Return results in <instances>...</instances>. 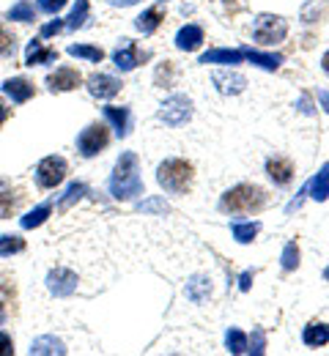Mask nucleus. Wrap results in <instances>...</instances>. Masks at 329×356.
<instances>
[{
  "label": "nucleus",
  "instance_id": "obj_6",
  "mask_svg": "<svg viewBox=\"0 0 329 356\" xmlns=\"http://www.w3.org/2000/svg\"><path fill=\"white\" fill-rule=\"evenodd\" d=\"M66 170H69V165L63 156H45L36 168V184L42 189H55L66 178Z\"/></svg>",
  "mask_w": 329,
  "mask_h": 356
},
{
  "label": "nucleus",
  "instance_id": "obj_23",
  "mask_svg": "<svg viewBox=\"0 0 329 356\" xmlns=\"http://www.w3.org/2000/svg\"><path fill=\"white\" fill-rule=\"evenodd\" d=\"M302 340H305V346H313V348L327 346L329 343V326L327 323H310V326L305 329Z\"/></svg>",
  "mask_w": 329,
  "mask_h": 356
},
{
  "label": "nucleus",
  "instance_id": "obj_38",
  "mask_svg": "<svg viewBox=\"0 0 329 356\" xmlns=\"http://www.w3.org/2000/svg\"><path fill=\"white\" fill-rule=\"evenodd\" d=\"M17 206V197H11V192H6V195H0V220L3 217H8V211Z\"/></svg>",
  "mask_w": 329,
  "mask_h": 356
},
{
  "label": "nucleus",
  "instance_id": "obj_45",
  "mask_svg": "<svg viewBox=\"0 0 329 356\" xmlns=\"http://www.w3.org/2000/svg\"><path fill=\"white\" fill-rule=\"evenodd\" d=\"M319 102L324 104V110L329 113V90H319Z\"/></svg>",
  "mask_w": 329,
  "mask_h": 356
},
{
  "label": "nucleus",
  "instance_id": "obj_5",
  "mask_svg": "<svg viewBox=\"0 0 329 356\" xmlns=\"http://www.w3.org/2000/svg\"><path fill=\"white\" fill-rule=\"evenodd\" d=\"M192 118V99L189 96H170L162 107H159V121H165L168 127H182Z\"/></svg>",
  "mask_w": 329,
  "mask_h": 356
},
{
  "label": "nucleus",
  "instance_id": "obj_17",
  "mask_svg": "<svg viewBox=\"0 0 329 356\" xmlns=\"http://www.w3.org/2000/svg\"><path fill=\"white\" fill-rule=\"evenodd\" d=\"M244 49V60H250L252 66L258 69H266V72H278L282 63V55H272V52H258L252 47H241Z\"/></svg>",
  "mask_w": 329,
  "mask_h": 356
},
{
  "label": "nucleus",
  "instance_id": "obj_40",
  "mask_svg": "<svg viewBox=\"0 0 329 356\" xmlns=\"http://www.w3.org/2000/svg\"><path fill=\"white\" fill-rule=\"evenodd\" d=\"M14 354V343L6 332H0V356H11Z\"/></svg>",
  "mask_w": 329,
  "mask_h": 356
},
{
  "label": "nucleus",
  "instance_id": "obj_27",
  "mask_svg": "<svg viewBox=\"0 0 329 356\" xmlns=\"http://www.w3.org/2000/svg\"><path fill=\"white\" fill-rule=\"evenodd\" d=\"M19 252H25V238H19V236H0V258L19 255Z\"/></svg>",
  "mask_w": 329,
  "mask_h": 356
},
{
  "label": "nucleus",
  "instance_id": "obj_4",
  "mask_svg": "<svg viewBox=\"0 0 329 356\" xmlns=\"http://www.w3.org/2000/svg\"><path fill=\"white\" fill-rule=\"evenodd\" d=\"M288 36V22L278 14H261L252 25V39L258 44H278Z\"/></svg>",
  "mask_w": 329,
  "mask_h": 356
},
{
  "label": "nucleus",
  "instance_id": "obj_15",
  "mask_svg": "<svg viewBox=\"0 0 329 356\" xmlns=\"http://www.w3.org/2000/svg\"><path fill=\"white\" fill-rule=\"evenodd\" d=\"M214 86L220 93H225V96H236V93H241L244 86H247V80L241 77V74H236V72H214Z\"/></svg>",
  "mask_w": 329,
  "mask_h": 356
},
{
  "label": "nucleus",
  "instance_id": "obj_22",
  "mask_svg": "<svg viewBox=\"0 0 329 356\" xmlns=\"http://www.w3.org/2000/svg\"><path fill=\"white\" fill-rule=\"evenodd\" d=\"M187 296L195 302V305H200V302H206L209 296H211V282L206 280V277H192L187 282Z\"/></svg>",
  "mask_w": 329,
  "mask_h": 356
},
{
  "label": "nucleus",
  "instance_id": "obj_39",
  "mask_svg": "<svg viewBox=\"0 0 329 356\" xmlns=\"http://www.w3.org/2000/svg\"><path fill=\"white\" fill-rule=\"evenodd\" d=\"M63 31V22L61 19H55V22H47L45 28H42V39H47V36H58Z\"/></svg>",
  "mask_w": 329,
  "mask_h": 356
},
{
  "label": "nucleus",
  "instance_id": "obj_10",
  "mask_svg": "<svg viewBox=\"0 0 329 356\" xmlns=\"http://www.w3.org/2000/svg\"><path fill=\"white\" fill-rule=\"evenodd\" d=\"M80 83H83V77H80V72L72 69V66H61V69H55L52 74H47V88L52 90V93L74 90Z\"/></svg>",
  "mask_w": 329,
  "mask_h": 356
},
{
  "label": "nucleus",
  "instance_id": "obj_33",
  "mask_svg": "<svg viewBox=\"0 0 329 356\" xmlns=\"http://www.w3.org/2000/svg\"><path fill=\"white\" fill-rule=\"evenodd\" d=\"M280 261L285 271H294V268L299 266V247H296V241H288V244H285Z\"/></svg>",
  "mask_w": 329,
  "mask_h": 356
},
{
  "label": "nucleus",
  "instance_id": "obj_13",
  "mask_svg": "<svg viewBox=\"0 0 329 356\" xmlns=\"http://www.w3.org/2000/svg\"><path fill=\"white\" fill-rule=\"evenodd\" d=\"M244 60V49H228V47H217V49H209L200 55L198 63H225V66H236Z\"/></svg>",
  "mask_w": 329,
  "mask_h": 356
},
{
  "label": "nucleus",
  "instance_id": "obj_18",
  "mask_svg": "<svg viewBox=\"0 0 329 356\" xmlns=\"http://www.w3.org/2000/svg\"><path fill=\"white\" fill-rule=\"evenodd\" d=\"M200 42H203V28H200V25H184V28L176 33V47H179L182 52L198 49Z\"/></svg>",
  "mask_w": 329,
  "mask_h": 356
},
{
  "label": "nucleus",
  "instance_id": "obj_26",
  "mask_svg": "<svg viewBox=\"0 0 329 356\" xmlns=\"http://www.w3.org/2000/svg\"><path fill=\"white\" fill-rule=\"evenodd\" d=\"M88 8H91V3L88 0H77L74 3V8H72V14H69V28L72 31H77V28H83L86 25V19H88Z\"/></svg>",
  "mask_w": 329,
  "mask_h": 356
},
{
  "label": "nucleus",
  "instance_id": "obj_19",
  "mask_svg": "<svg viewBox=\"0 0 329 356\" xmlns=\"http://www.w3.org/2000/svg\"><path fill=\"white\" fill-rule=\"evenodd\" d=\"M307 192H310V197H313L316 203H324L329 197V162L313 176V181L307 184Z\"/></svg>",
  "mask_w": 329,
  "mask_h": 356
},
{
  "label": "nucleus",
  "instance_id": "obj_1",
  "mask_svg": "<svg viewBox=\"0 0 329 356\" xmlns=\"http://www.w3.org/2000/svg\"><path fill=\"white\" fill-rule=\"evenodd\" d=\"M110 195L115 200H135L138 195H143V178H141V162L138 154L124 151L113 168L110 176Z\"/></svg>",
  "mask_w": 329,
  "mask_h": 356
},
{
  "label": "nucleus",
  "instance_id": "obj_11",
  "mask_svg": "<svg viewBox=\"0 0 329 356\" xmlns=\"http://www.w3.org/2000/svg\"><path fill=\"white\" fill-rule=\"evenodd\" d=\"M121 80L113 77V74H91L88 77V90L96 99H113L115 93H121Z\"/></svg>",
  "mask_w": 329,
  "mask_h": 356
},
{
  "label": "nucleus",
  "instance_id": "obj_12",
  "mask_svg": "<svg viewBox=\"0 0 329 356\" xmlns=\"http://www.w3.org/2000/svg\"><path fill=\"white\" fill-rule=\"evenodd\" d=\"M0 88H3V93H6L11 102H17V104H25L28 99H33V96H36L33 83H31V80H25V77H8Z\"/></svg>",
  "mask_w": 329,
  "mask_h": 356
},
{
  "label": "nucleus",
  "instance_id": "obj_46",
  "mask_svg": "<svg viewBox=\"0 0 329 356\" xmlns=\"http://www.w3.org/2000/svg\"><path fill=\"white\" fill-rule=\"evenodd\" d=\"M321 66H324V72L329 74V52L324 55V58H321Z\"/></svg>",
  "mask_w": 329,
  "mask_h": 356
},
{
  "label": "nucleus",
  "instance_id": "obj_36",
  "mask_svg": "<svg viewBox=\"0 0 329 356\" xmlns=\"http://www.w3.org/2000/svg\"><path fill=\"white\" fill-rule=\"evenodd\" d=\"M138 211H151V214H165L168 211V203L162 197H151V200H143L138 203Z\"/></svg>",
  "mask_w": 329,
  "mask_h": 356
},
{
  "label": "nucleus",
  "instance_id": "obj_37",
  "mask_svg": "<svg viewBox=\"0 0 329 356\" xmlns=\"http://www.w3.org/2000/svg\"><path fill=\"white\" fill-rule=\"evenodd\" d=\"M66 3H69V0H39V8H42L45 14H58Z\"/></svg>",
  "mask_w": 329,
  "mask_h": 356
},
{
  "label": "nucleus",
  "instance_id": "obj_7",
  "mask_svg": "<svg viewBox=\"0 0 329 356\" xmlns=\"http://www.w3.org/2000/svg\"><path fill=\"white\" fill-rule=\"evenodd\" d=\"M107 143H110V134L107 129L102 127V124H91V127H86L80 137H77V151L86 156V159H91L96 154H102L104 148H107Z\"/></svg>",
  "mask_w": 329,
  "mask_h": 356
},
{
  "label": "nucleus",
  "instance_id": "obj_35",
  "mask_svg": "<svg viewBox=\"0 0 329 356\" xmlns=\"http://www.w3.org/2000/svg\"><path fill=\"white\" fill-rule=\"evenodd\" d=\"M266 351V337H264V329H252V337L247 343V354H264Z\"/></svg>",
  "mask_w": 329,
  "mask_h": 356
},
{
  "label": "nucleus",
  "instance_id": "obj_24",
  "mask_svg": "<svg viewBox=\"0 0 329 356\" xmlns=\"http://www.w3.org/2000/svg\"><path fill=\"white\" fill-rule=\"evenodd\" d=\"M39 354L63 356L66 354V346H63L58 337H39V340H33V346H31V356H39Z\"/></svg>",
  "mask_w": 329,
  "mask_h": 356
},
{
  "label": "nucleus",
  "instance_id": "obj_25",
  "mask_svg": "<svg viewBox=\"0 0 329 356\" xmlns=\"http://www.w3.org/2000/svg\"><path fill=\"white\" fill-rule=\"evenodd\" d=\"M49 211H52V203H42V206H36L33 211H28V214H25L19 222H22V227H25V230H33V227H39V225L47 222Z\"/></svg>",
  "mask_w": 329,
  "mask_h": 356
},
{
  "label": "nucleus",
  "instance_id": "obj_29",
  "mask_svg": "<svg viewBox=\"0 0 329 356\" xmlns=\"http://www.w3.org/2000/svg\"><path fill=\"white\" fill-rule=\"evenodd\" d=\"M258 230H261L258 222H234V238L239 244H250L258 236Z\"/></svg>",
  "mask_w": 329,
  "mask_h": 356
},
{
  "label": "nucleus",
  "instance_id": "obj_3",
  "mask_svg": "<svg viewBox=\"0 0 329 356\" xmlns=\"http://www.w3.org/2000/svg\"><path fill=\"white\" fill-rule=\"evenodd\" d=\"M157 181L170 195H184L192 186V165L184 159H165L157 170Z\"/></svg>",
  "mask_w": 329,
  "mask_h": 356
},
{
  "label": "nucleus",
  "instance_id": "obj_42",
  "mask_svg": "<svg viewBox=\"0 0 329 356\" xmlns=\"http://www.w3.org/2000/svg\"><path fill=\"white\" fill-rule=\"evenodd\" d=\"M250 285H252V271H244V274L239 277V288H241V291H250Z\"/></svg>",
  "mask_w": 329,
  "mask_h": 356
},
{
  "label": "nucleus",
  "instance_id": "obj_2",
  "mask_svg": "<svg viewBox=\"0 0 329 356\" xmlns=\"http://www.w3.org/2000/svg\"><path fill=\"white\" fill-rule=\"evenodd\" d=\"M266 203V192L261 186H252V184H239L234 189H228L220 200V209L223 211H231V214H252V211H261Z\"/></svg>",
  "mask_w": 329,
  "mask_h": 356
},
{
  "label": "nucleus",
  "instance_id": "obj_21",
  "mask_svg": "<svg viewBox=\"0 0 329 356\" xmlns=\"http://www.w3.org/2000/svg\"><path fill=\"white\" fill-rule=\"evenodd\" d=\"M266 173L272 176L275 184H288V181L294 178V168H291V162H288V159L275 156V159H269V162H266Z\"/></svg>",
  "mask_w": 329,
  "mask_h": 356
},
{
  "label": "nucleus",
  "instance_id": "obj_16",
  "mask_svg": "<svg viewBox=\"0 0 329 356\" xmlns=\"http://www.w3.org/2000/svg\"><path fill=\"white\" fill-rule=\"evenodd\" d=\"M52 60H58V52L45 47L39 39H33L31 44L25 47V63L28 66H45V63H52Z\"/></svg>",
  "mask_w": 329,
  "mask_h": 356
},
{
  "label": "nucleus",
  "instance_id": "obj_20",
  "mask_svg": "<svg viewBox=\"0 0 329 356\" xmlns=\"http://www.w3.org/2000/svg\"><path fill=\"white\" fill-rule=\"evenodd\" d=\"M162 19H165L162 8H159V6H151L148 11H143L141 17L135 19V28H138L141 33H145V36H148V33H154V31L162 25Z\"/></svg>",
  "mask_w": 329,
  "mask_h": 356
},
{
  "label": "nucleus",
  "instance_id": "obj_44",
  "mask_svg": "<svg viewBox=\"0 0 329 356\" xmlns=\"http://www.w3.org/2000/svg\"><path fill=\"white\" fill-rule=\"evenodd\" d=\"M135 3H141V0H110V6H118V8H129Z\"/></svg>",
  "mask_w": 329,
  "mask_h": 356
},
{
  "label": "nucleus",
  "instance_id": "obj_8",
  "mask_svg": "<svg viewBox=\"0 0 329 356\" xmlns=\"http://www.w3.org/2000/svg\"><path fill=\"white\" fill-rule=\"evenodd\" d=\"M124 44L115 49V55H113V63L121 69V72H132V69H138L143 60L148 58V52H143L141 47L135 44L132 39H121Z\"/></svg>",
  "mask_w": 329,
  "mask_h": 356
},
{
  "label": "nucleus",
  "instance_id": "obj_31",
  "mask_svg": "<svg viewBox=\"0 0 329 356\" xmlns=\"http://www.w3.org/2000/svg\"><path fill=\"white\" fill-rule=\"evenodd\" d=\"M225 346H228L231 354H247V337H244V332L228 329V334H225Z\"/></svg>",
  "mask_w": 329,
  "mask_h": 356
},
{
  "label": "nucleus",
  "instance_id": "obj_43",
  "mask_svg": "<svg viewBox=\"0 0 329 356\" xmlns=\"http://www.w3.org/2000/svg\"><path fill=\"white\" fill-rule=\"evenodd\" d=\"M8 115H11V107H6V102L0 99V127L8 121Z\"/></svg>",
  "mask_w": 329,
  "mask_h": 356
},
{
  "label": "nucleus",
  "instance_id": "obj_47",
  "mask_svg": "<svg viewBox=\"0 0 329 356\" xmlns=\"http://www.w3.org/2000/svg\"><path fill=\"white\" fill-rule=\"evenodd\" d=\"M6 321V302H0V323Z\"/></svg>",
  "mask_w": 329,
  "mask_h": 356
},
{
  "label": "nucleus",
  "instance_id": "obj_34",
  "mask_svg": "<svg viewBox=\"0 0 329 356\" xmlns=\"http://www.w3.org/2000/svg\"><path fill=\"white\" fill-rule=\"evenodd\" d=\"M14 52H17V36L6 25H0V55H14Z\"/></svg>",
  "mask_w": 329,
  "mask_h": 356
},
{
  "label": "nucleus",
  "instance_id": "obj_28",
  "mask_svg": "<svg viewBox=\"0 0 329 356\" xmlns=\"http://www.w3.org/2000/svg\"><path fill=\"white\" fill-rule=\"evenodd\" d=\"M66 52L72 58H86V60H94V63H102V58H104V52L99 47H91V44H72Z\"/></svg>",
  "mask_w": 329,
  "mask_h": 356
},
{
  "label": "nucleus",
  "instance_id": "obj_14",
  "mask_svg": "<svg viewBox=\"0 0 329 356\" xmlns=\"http://www.w3.org/2000/svg\"><path fill=\"white\" fill-rule=\"evenodd\" d=\"M104 118L113 124L118 137H127L132 129V110L129 107H104Z\"/></svg>",
  "mask_w": 329,
  "mask_h": 356
},
{
  "label": "nucleus",
  "instance_id": "obj_9",
  "mask_svg": "<svg viewBox=\"0 0 329 356\" xmlns=\"http://www.w3.org/2000/svg\"><path fill=\"white\" fill-rule=\"evenodd\" d=\"M47 291L52 296H72L77 291V274L72 268H52L47 274Z\"/></svg>",
  "mask_w": 329,
  "mask_h": 356
},
{
  "label": "nucleus",
  "instance_id": "obj_30",
  "mask_svg": "<svg viewBox=\"0 0 329 356\" xmlns=\"http://www.w3.org/2000/svg\"><path fill=\"white\" fill-rule=\"evenodd\" d=\"M86 195V184H80V181H74V184H69V189H66V195L61 197V203H58V209L61 211H66L72 203H77L80 197Z\"/></svg>",
  "mask_w": 329,
  "mask_h": 356
},
{
  "label": "nucleus",
  "instance_id": "obj_32",
  "mask_svg": "<svg viewBox=\"0 0 329 356\" xmlns=\"http://www.w3.org/2000/svg\"><path fill=\"white\" fill-rule=\"evenodd\" d=\"M8 19H17V22H33V6L28 0H19L17 6L8 8Z\"/></svg>",
  "mask_w": 329,
  "mask_h": 356
},
{
  "label": "nucleus",
  "instance_id": "obj_41",
  "mask_svg": "<svg viewBox=\"0 0 329 356\" xmlns=\"http://www.w3.org/2000/svg\"><path fill=\"white\" fill-rule=\"evenodd\" d=\"M299 113H305V115H316V110H313V104H310V96H307V93H302V99H299Z\"/></svg>",
  "mask_w": 329,
  "mask_h": 356
}]
</instances>
